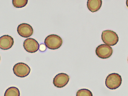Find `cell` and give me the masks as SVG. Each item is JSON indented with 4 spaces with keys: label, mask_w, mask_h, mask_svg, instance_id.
<instances>
[{
    "label": "cell",
    "mask_w": 128,
    "mask_h": 96,
    "mask_svg": "<svg viewBox=\"0 0 128 96\" xmlns=\"http://www.w3.org/2000/svg\"><path fill=\"white\" fill-rule=\"evenodd\" d=\"M113 50L110 46L104 44L98 46L96 49V55L99 58L106 59L110 58L112 56Z\"/></svg>",
    "instance_id": "5"
},
{
    "label": "cell",
    "mask_w": 128,
    "mask_h": 96,
    "mask_svg": "<svg viewBox=\"0 0 128 96\" xmlns=\"http://www.w3.org/2000/svg\"><path fill=\"white\" fill-rule=\"evenodd\" d=\"M28 0H13L12 4L16 8H21L25 7L27 4Z\"/></svg>",
    "instance_id": "12"
},
{
    "label": "cell",
    "mask_w": 128,
    "mask_h": 96,
    "mask_svg": "<svg viewBox=\"0 0 128 96\" xmlns=\"http://www.w3.org/2000/svg\"><path fill=\"white\" fill-rule=\"evenodd\" d=\"M69 76L67 74L60 73L56 75L53 80V84L55 86L58 88L65 87L70 80Z\"/></svg>",
    "instance_id": "6"
},
{
    "label": "cell",
    "mask_w": 128,
    "mask_h": 96,
    "mask_svg": "<svg viewBox=\"0 0 128 96\" xmlns=\"http://www.w3.org/2000/svg\"><path fill=\"white\" fill-rule=\"evenodd\" d=\"M102 4V0H88L87 6L90 11L94 13L98 11L101 8Z\"/></svg>",
    "instance_id": "10"
},
{
    "label": "cell",
    "mask_w": 128,
    "mask_h": 96,
    "mask_svg": "<svg viewBox=\"0 0 128 96\" xmlns=\"http://www.w3.org/2000/svg\"><path fill=\"white\" fill-rule=\"evenodd\" d=\"M13 71L17 76L24 78L29 75L30 69L26 64L23 62H19L14 66Z\"/></svg>",
    "instance_id": "4"
},
{
    "label": "cell",
    "mask_w": 128,
    "mask_h": 96,
    "mask_svg": "<svg viewBox=\"0 0 128 96\" xmlns=\"http://www.w3.org/2000/svg\"><path fill=\"white\" fill-rule=\"evenodd\" d=\"M20 93L18 89L12 87L8 88L6 91L4 96H20Z\"/></svg>",
    "instance_id": "11"
},
{
    "label": "cell",
    "mask_w": 128,
    "mask_h": 96,
    "mask_svg": "<svg viewBox=\"0 0 128 96\" xmlns=\"http://www.w3.org/2000/svg\"><path fill=\"white\" fill-rule=\"evenodd\" d=\"M63 41L59 36L55 34L48 36L46 38L44 44L49 49L55 50L59 48L62 46Z\"/></svg>",
    "instance_id": "3"
},
{
    "label": "cell",
    "mask_w": 128,
    "mask_h": 96,
    "mask_svg": "<svg viewBox=\"0 0 128 96\" xmlns=\"http://www.w3.org/2000/svg\"><path fill=\"white\" fill-rule=\"evenodd\" d=\"M76 96H93V94L90 90L82 89L78 91L76 93Z\"/></svg>",
    "instance_id": "13"
},
{
    "label": "cell",
    "mask_w": 128,
    "mask_h": 96,
    "mask_svg": "<svg viewBox=\"0 0 128 96\" xmlns=\"http://www.w3.org/2000/svg\"><path fill=\"white\" fill-rule=\"evenodd\" d=\"M23 46L25 50L28 52L30 53L37 52L40 48V45L38 42L35 39L28 38L24 42Z\"/></svg>",
    "instance_id": "7"
},
{
    "label": "cell",
    "mask_w": 128,
    "mask_h": 96,
    "mask_svg": "<svg viewBox=\"0 0 128 96\" xmlns=\"http://www.w3.org/2000/svg\"><path fill=\"white\" fill-rule=\"evenodd\" d=\"M17 30L20 36L24 38L30 36L34 33L32 27L30 25L26 23H23L18 25Z\"/></svg>",
    "instance_id": "8"
},
{
    "label": "cell",
    "mask_w": 128,
    "mask_h": 96,
    "mask_svg": "<svg viewBox=\"0 0 128 96\" xmlns=\"http://www.w3.org/2000/svg\"><path fill=\"white\" fill-rule=\"evenodd\" d=\"M13 38L8 35H5L0 37V48L3 50H8L14 45Z\"/></svg>",
    "instance_id": "9"
},
{
    "label": "cell",
    "mask_w": 128,
    "mask_h": 96,
    "mask_svg": "<svg viewBox=\"0 0 128 96\" xmlns=\"http://www.w3.org/2000/svg\"></svg>",
    "instance_id": "14"
},
{
    "label": "cell",
    "mask_w": 128,
    "mask_h": 96,
    "mask_svg": "<svg viewBox=\"0 0 128 96\" xmlns=\"http://www.w3.org/2000/svg\"><path fill=\"white\" fill-rule=\"evenodd\" d=\"M122 79L118 74L114 73L109 74L106 77L105 81L106 86L111 90H116L121 85Z\"/></svg>",
    "instance_id": "1"
},
{
    "label": "cell",
    "mask_w": 128,
    "mask_h": 96,
    "mask_svg": "<svg viewBox=\"0 0 128 96\" xmlns=\"http://www.w3.org/2000/svg\"><path fill=\"white\" fill-rule=\"evenodd\" d=\"M102 39L106 45L114 46L118 43L119 38L115 32L111 30H107L102 32Z\"/></svg>",
    "instance_id": "2"
}]
</instances>
